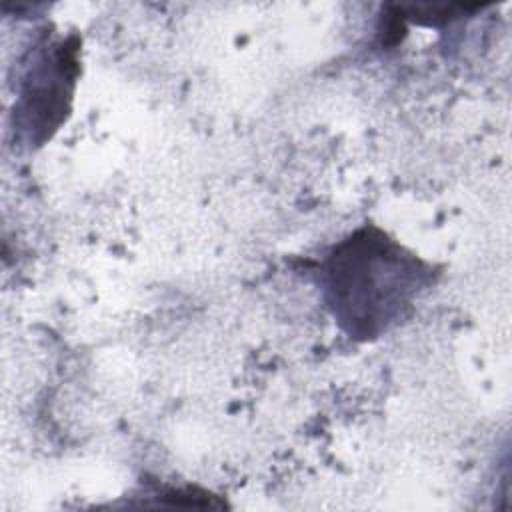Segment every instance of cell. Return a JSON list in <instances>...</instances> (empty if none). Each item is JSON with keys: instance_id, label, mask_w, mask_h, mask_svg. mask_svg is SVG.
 Listing matches in <instances>:
<instances>
[{"instance_id": "6da1fadb", "label": "cell", "mask_w": 512, "mask_h": 512, "mask_svg": "<svg viewBox=\"0 0 512 512\" xmlns=\"http://www.w3.org/2000/svg\"><path fill=\"white\" fill-rule=\"evenodd\" d=\"M422 264L382 232L350 236L326 262L328 302L336 320L358 338L398 322L424 282Z\"/></svg>"}]
</instances>
